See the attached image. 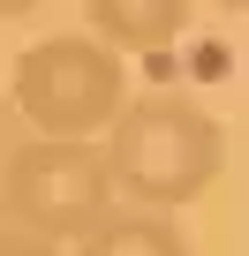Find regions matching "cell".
I'll return each instance as SVG.
<instances>
[{
	"mask_svg": "<svg viewBox=\"0 0 249 256\" xmlns=\"http://www.w3.org/2000/svg\"><path fill=\"white\" fill-rule=\"evenodd\" d=\"M98 158H106V181L129 196V211H174L219 181L226 128H219V113H204L181 90H144L113 113Z\"/></svg>",
	"mask_w": 249,
	"mask_h": 256,
	"instance_id": "cell-1",
	"label": "cell"
},
{
	"mask_svg": "<svg viewBox=\"0 0 249 256\" xmlns=\"http://www.w3.org/2000/svg\"><path fill=\"white\" fill-rule=\"evenodd\" d=\"M121 106H129V60L98 38H38L16 60V113L46 144H98Z\"/></svg>",
	"mask_w": 249,
	"mask_h": 256,
	"instance_id": "cell-2",
	"label": "cell"
},
{
	"mask_svg": "<svg viewBox=\"0 0 249 256\" xmlns=\"http://www.w3.org/2000/svg\"><path fill=\"white\" fill-rule=\"evenodd\" d=\"M106 211H113V181H106L98 144H46V136H31V144H16L0 158V218L23 241L68 248Z\"/></svg>",
	"mask_w": 249,
	"mask_h": 256,
	"instance_id": "cell-3",
	"label": "cell"
},
{
	"mask_svg": "<svg viewBox=\"0 0 249 256\" xmlns=\"http://www.w3.org/2000/svg\"><path fill=\"white\" fill-rule=\"evenodd\" d=\"M83 16L106 53H166L189 30V0H83Z\"/></svg>",
	"mask_w": 249,
	"mask_h": 256,
	"instance_id": "cell-4",
	"label": "cell"
},
{
	"mask_svg": "<svg viewBox=\"0 0 249 256\" xmlns=\"http://www.w3.org/2000/svg\"><path fill=\"white\" fill-rule=\"evenodd\" d=\"M76 256H189V241H181V226L159 218V211H106V218L76 241Z\"/></svg>",
	"mask_w": 249,
	"mask_h": 256,
	"instance_id": "cell-5",
	"label": "cell"
},
{
	"mask_svg": "<svg viewBox=\"0 0 249 256\" xmlns=\"http://www.w3.org/2000/svg\"><path fill=\"white\" fill-rule=\"evenodd\" d=\"M0 256H61V248H46V241H23V234H8V226H0Z\"/></svg>",
	"mask_w": 249,
	"mask_h": 256,
	"instance_id": "cell-6",
	"label": "cell"
},
{
	"mask_svg": "<svg viewBox=\"0 0 249 256\" xmlns=\"http://www.w3.org/2000/svg\"><path fill=\"white\" fill-rule=\"evenodd\" d=\"M38 0H0V23H16V16H31Z\"/></svg>",
	"mask_w": 249,
	"mask_h": 256,
	"instance_id": "cell-7",
	"label": "cell"
},
{
	"mask_svg": "<svg viewBox=\"0 0 249 256\" xmlns=\"http://www.w3.org/2000/svg\"><path fill=\"white\" fill-rule=\"evenodd\" d=\"M219 8H241V0H219Z\"/></svg>",
	"mask_w": 249,
	"mask_h": 256,
	"instance_id": "cell-8",
	"label": "cell"
}]
</instances>
